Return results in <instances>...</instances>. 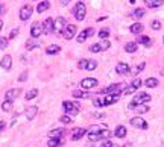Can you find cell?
Returning <instances> with one entry per match:
<instances>
[{
  "mask_svg": "<svg viewBox=\"0 0 164 147\" xmlns=\"http://www.w3.org/2000/svg\"><path fill=\"white\" fill-rule=\"evenodd\" d=\"M93 34H94V29L93 27H88L87 31H82L81 34L78 35V40H76V41H78V43H84L88 36H91Z\"/></svg>",
  "mask_w": 164,
  "mask_h": 147,
  "instance_id": "4fadbf2b",
  "label": "cell"
},
{
  "mask_svg": "<svg viewBox=\"0 0 164 147\" xmlns=\"http://www.w3.org/2000/svg\"><path fill=\"white\" fill-rule=\"evenodd\" d=\"M64 144V138H49L47 146L49 147H59Z\"/></svg>",
  "mask_w": 164,
  "mask_h": 147,
  "instance_id": "ffe728a7",
  "label": "cell"
},
{
  "mask_svg": "<svg viewBox=\"0 0 164 147\" xmlns=\"http://www.w3.org/2000/svg\"><path fill=\"white\" fill-rule=\"evenodd\" d=\"M118 97H120V96H117V94H108L105 99L102 100V105H104V106H108V105H114V103L118 100Z\"/></svg>",
  "mask_w": 164,
  "mask_h": 147,
  "instance_id": "2e32d148",
  "label": "cell"
},
{
  "mask_svg": "<svg viewBox=\"0 0 164 147\" xmlns=\"http://www.w3.org/2000/svg\"><path fill=\"white\" fill-rule=\"evenodd\" d=\"M73 14H75V18H76L78 21H82V20L85 18V14H87L85 5H84L82 2L76 3V6H75V9H73Z\"/></svg>",
  "mask_w": 164,
  "mask_h": 147,
  "instance_id": "7a4b0ae2",
  "label": "cell"
},
{
  "mask_svg": "<svg viewBox=\"0 0 164 147\" xmlns=\"http://www.w3.org/2000/svg\"><path fill=\"white\" fill-rule=\"evenodd\" d=\"M41 26H43V34H53V18H46Z\"/></svg>",
  "mask_w": 164,
  "mask_h": 147,
  "instance_id": "8fae6325",
  "label": "cell"
},
{
  "mask_svg": "<svg viewBox=\"0 0 164 147\" xmlns=\"http://www.w3.org/2000/svg\"><path fill=\"white\" fill-rule=\"evenodd\" d=\"M17 35H18V29H14V31H11V34H9V40H14Z\"/></svg>",
  "mask_w": 164,
  "mask_h": 147,
  "instance_id": "681fc988",
  "label": "cell"
},
{
  "mask_svg": "<svg viewBox=\"0 0 164 147\" xmlns=\"http://www.w3.org/2000/svg\"><path fill=\"white\" fill-rule=\"evenodd\" d=\"M100 147H114V144L111 143V140H109V138H106V140H104V141H102Z\"/></svg>",
  "mask_w": 164,
  "mask_h": 147,
  "instance_id": "f6af8a7d",
  "label": "cell"
},
{
  "mask_svg": "<svg viewBox=\"0 0 164 147\" xmlns=\"http://www.w3.org/2000/svg\"><path fill=\"white\" fill-rule=\"evenodd\" d=\"M3 129H5V121H2V120H0V132H2Z\"/></svg>",
  "mask_w": 164,
  "mask_h": 147,
  "instance_id": "f5cc1de1",
  "label": "cell"
},
{
  "mask_svg": "<svg viewBox=\"0 0 164 147\" xmlns=\"http://www.w3.org/2000/svg\"><path fill=\"white\" fill-rule=\"evenodd\" d=\"M2 109L5 111V112H9L12 109V102L11 100H5V102L2 103Z\"/></svg>",
  "mask_w": 164,
  "mask_h": 147,
  "instance_id": "836d02e7",
  "label": "cell"
},
{
  "mask_svg": "<svg viewBox=\"0 0 164 147\" xmlns=\"http://www.w3.org/2000/svg\"><path fill=\"white\" fill-rule=\"evenodd\" d=\"M131 125L134 126V127H137V129H147L149 127V125L141 118V117H134V118H131Z\"/></svg>",
  "mask_w": 164,
  "mask_h": 147,
  "instance_id": "9c48e42d",
  "label": "cell"
},
{
  "mask_svg": "<svg viewBox=\"0 0 164 147\" xmlns=\"http://www.w3.org/2000/svg\"><path fill=\"white\" fill-rule=\"evenodd\" d=\"M50 8V3H49V0H44V2H41L38 6H36V12L38 14H43L44 11H47Z\"/></svg>",
  "mask_w": 164,
  "mask_h": 147,
  "instance_id": "cb8c5ba5",
  "label": "cell"
},
{
  "mask_svg": "<svg viewBox=\"0 0 164 147\" xmlns=\"http://www.w3.org/2000/svg\"><path fill=\"white\" fill-rule=\"evenodd\" d=\"M97 85V79L94 78H85V79L81 80V88L82 90H91Z\"/></svg>",
  "mask_w": 164,
  "mask_h": 147,
  "instance_id": "ba28073f",
  "label": "cell"
},
{
  "mask_svg": "<svg viewBox=\"0 0 164 147\" xmlns=\"http://www.w3.org/2000/svg\"><path fill=\"white\" fill-rule=\"evenodd\" d=\"M6 45H8V38H3V36H0V50L6 49Z\"/></svg>",
  "mask_w": 164,
  "mask_h": 147,
  "instance_id": "ee69618b",
  "label": "cell"
},
{
  "mask_svg": "<svg viewBox=\"0 0 164 147\" xmlns=\"http://www.w3.org/2000/svg\"><path fill=\"white\" fill-rule=\"evenodd\" d=\"M116 71H117V74H120V76H125V74L129 73V65L125 64V62H120V64H117V67H116Z\"/></svg>",
  "mask_w": 164,
  "mask_h": 147,
  "instance_id": "ac0fdd59",
  "label": "cell"
},
{
  "mask_svg": "<svg viewBox=\"0 0 164 147\" xmlns=\"http://www.w3.org/2000/svg\"><path fill=\"white\" fill-rule=\"evenodd\" d=\"M161 147H164V143H163V144H161Z\"/></svg>",
  "mask_w": 164,
  "mask_h": 147,
  "instance_id": "91938a15",
  "label": "cell"
},
{
  "mask_svg": "<svg viewBox=\"0 0 164 147\" xmlns=\"http://www.w3.org/2000/svg\"><path fill=\"white\" fill-rule=\"evenodd\" d=\"M96 68H97V62H96V61H93V59H88V64H87L85 70H90V71H93V70H96Z\"/></svg>",
  "mask_w": 164,
  "mask_h": 147,
  "instance_id": "8d00e7d4",
  "label": "cell"
},
{
  "mask_svg": "<svg viewBox=\"0 0 164 147\" xmlns=\"http://www.w3.org/2000/svg\"><path fill=\"white\" fill-rule=\"evenodd\" d=\"M99 38H102V40L109 38V31H108V29H102V31L99 32Z\"/></svg>",
  "mask_w": 164,
  "mask_h": 147,
  "instance_id": "60d3db41",
  "label": "cell"
},
{
  "mask_svg": "<svg viewBox=\"0 0 164 147\" xmlns=\"http://www.w3.org/2000/svg\"><path fill=\"white\" fill-rule=\"evenodd\" d=\"M123 147H132V144H129V143H128V144H125Z\"/></svg>",
  "mask_w": 164,
  "mask_h": 147,
  "instance_id": "680465c9",
  "label": "cell"
},
{
  "mask_svg": "<svg viewBox=\"0 0 164 147\" xmlns=\"http://www.w3.org/2000/svg\"><path fill=\"white\" fill-rule=\"evenodd\" d=\"M32 12H34V8H32L31 5H24V6H22V9H20V20H22V21L29 20L31 15H32Z\"/></svg>",
  "mask_w": 164,
  "mask_h": 147,
  "instance_id": "52a82bcc",
  "label": "cell"
},
{
  "mask_svg": "<svg viewBox=\"0 0 164 147\" xmlns=\"http://www.w3.org/2000/svg\"><path fill=\"white\" fill-rule=\"evenodd\" d=\"M65 135V129H53L49 132V138H62Z\"/></svg>",
  "mask_w": 164,
  "mask_h": 147,
  "instance_id": "44dd1931",
  "label": "cell"
},
{
  "mask_svg": "<svg viewBox=\"0 0 164 147\" xmlns=\"http://www.w3.org/2000/svg\"><path fill=\"white\" fill-rule=\"evenodd\" d=\"M93 105L96 106V108H100V106H104V105H102V100H100V99H94V100H93Z\"/></svg>",
  "mask_w": 164,
  "mask_h": 147,
  "instance_id": "c3c4849f",
  "label": "cell"
},
{
  "mask_svg": "<svg viewBox=\"0 0 164 147\" xmlns=\"http://www.w3.org/2000/svg\"><path fill=\"white\" fill-rule=\"evenodd\" d=\"M59 52H61V47H59L58 44H50L46 49L47 55H56V53H59Z\"/></svg>",
  "mask_w": 164,
  "mask_h": 147,
  "instance_id": "603a6c76",
  "label": "cell"
},
{
  "mask_svg": "<svg viewBox=\"0 0 164 147\" xmlns=\"http://www.w3.org/2000/svg\"><path fill=\"white\" fill-rule=\"evenodd\" d=\"M2 27H3V21L0 20V31H2Z\"/></svg>",
  "mask_w": 164,
  "mask_h": 147,
  "instance_id": "6f0895ef",
  "label": "cell"
},
{
  "mask_svg": "<svg viewBox=\"0 0 164 147\" xmlns=\"http://www.w3.org/2000/svg\"><path fill=\"white\" fill-rule=\"evenodd\" d=\"M73 97H78V99H88V97H91V94L90 92H87V91H73Z\"/></svg>",
  "mask_w": 164,
  "mask_h": 147,
  "instance_id": "83f0119b",
  "label": "cell"
},
{
  "mask_svg": "<svg viewBox=\"0 0 164 147\" xmlns=\"http://www.w3.org/2000/svg\"><path fill=\"white\" fill-rule=\"evenodd\" d=\"M144 3H146L147 8L155 9V8H161V6H163L164 0H144Z\"/></svg>",
  "mask_w": 164,
  "mask_h": 147,
  "instance_id": "d6986e66",
  "label": "cell"
},
{
  "mask_svg": "<svg viewBox=\"0 0 164 147\" xmlns=\"http://www.w3.org/2000/svg\"><path fill=\"white\" fill-rule=\"evenodd\" d=\"M76 31H78V27H76L75 24H65V27H64V31L61 32V35H62L65 40H71V38L76 35Z\"/></svg>",
  "mask_w": 164,
  "mask_h": 147,
  "instance_id": "277c9868",
  "label": "cell"
},
{
  "mask_svg": "<svg viewBox=\"0 0 164 147\" xmlns=\"http://www.w3.org/2000/svg\"><path fill=\"white\" fill-rule=\"evenodd\" d=\"M122 91H123V85H122V83H113V85H109V87H105L104 90H100V92H104V94H117V96H120Z\"/></svg>",
  "mask_w": 164,
  "mask_h": 147,
  "instance_id": "3957f363",
  "label": "cell"
},
{
  "mask_svg": "<svg viewBox=\"0 0 164 147\" xmlns=\"http://www.w3.org/2000/svg\"><path fill=\"white\" fill-rule=\"evenodd\" d=\"M140 85H141V80L138 79V78H137V79H134V82L131 83V87H132V88H135V90H137V88H138Z\"/></svg>",
  "mask_w": 164,
  "mask_h": 147,
  "instance_id": "7dc6e473",
  "label": "cell"
},
{
  "mask_svg": "<svg viewBox=\"0 0 164 147\" xmlns=\"http://www.w3.org/2000/svg\"><path fill=\"white\" fill-rule=\"evenodd\" d=\"M100 47H102V50H106V49H109L111 47V43H109V40H102V43H99Z\"/></svg>",
  "mask_w": 164,
  "mask_h": 147,
  "instance_id": "7bdbcfd3",
  "label": "cell"
},
{
  "mask_svg": "<svg viewBox=\"0 0 164 147\" xmlns=\"http://www.w3.org/2000/svg\"><path fill=\"white\" fill-rule=\"evenodd\" d=\"M144 14H146V11L143 8H137V9H134V12H132V17L134 18H141Z\"/></svg>",
  "mask_w": 164,
  "mask_h": 147,
  "instance_id": "1f68e13d",
  "label": "cell"
},
{
  "mask_svg": "<svg viewBox=\"0 0 164 147\" xmlns=\"http://www.w3.org/2000/svg\"><path fill=\"white\" fill-rule=\"evenodd\" d=\"M88 140L91 141V143H94V141H99L100 140V136H99V130H96V132H88Z\"/></svg>",
  "mask_w": 164,
  "mask_h": 147,
  "instance_id": "d6a6232c",
  "label": "cell"
},
{
  "mask_svg": "<svg viewBox=\"0 0 164 147\" xmlns=\"http://www.w3.org/2000/svg\"><path fill=\"white\" fill-rule=\"evenodd\" d=\"M144 85H146L147 88H157V87H158V79H155V78H149V79H146Z\"/></svg>",
  "mask_w": 164,
  "mask_h": 147,
  "instance_id": "f1b7e54d",
  "label": "cell"
},
{
  "mask_svg": "<svg viewBox=\"0 0 164 147\" xmlns=\"http://www.w3.org/2000/svg\"><path fill=\"white\" fill-rule=\"evenodd\" d=\"M90 52H93V53H99V52H102V47H100L99 43H97V44H93V45H90Z\"/></svg>",
  "mask_w": 164,
  "mask_h": 147,
  "instance_id": "f35d334b",
  "label": "cell"
},
{
  "mask_svg": "<svg viewBox=\"0 0 164 147\" xmlns=\"http://www.w3.org/2000/svg\"><path fill=\"white\" fill-rule=\"evenodd\" d=\"M62 106H64V111L67 115H78L79 114V103L78 102H69V100H65V102L62 103Z\"/></svg>",
  "mask_w": 164,
  "mask_h": 147,
  "instance_id": "6da1fadb",
  "label": "cell"
},
{
  "mask_svg": "<svg viewBox=\"0 0 164 147\" xmlns=\"http://www.w3.org/2000/svg\"><path fill=\"white\" fill-rule=\"evenodd\" d=\"M65 24H67V21H65L64 17H58V18H55V20H53V32H56V34L61 35V32H62L64 27H65Z\"/></svg>",
  "mask_w": 164,
  "mask_h": 147,
  "instance_id": "5b68a950",
  "label": "cell"
},
{
  "mask_svg": "<svg viewBox=\"0 0 164 147\" xmlns=\"http://www.w3.org/2000/svg\"><path fill=\"white\" fill-rule=\"evenodd\" d=\"M163 43H164V38H163Z\"/></svg>",
  "mask_w": 164,
  "mask_h": 147,
  "instance_id": "94428289",
  "label": "cell"
},
{
  "mask_svg": "<svg viewBox=\"0 0 164 147\" xmlns=\"http://www.w3.org/2000/svg\"><path fill=\"white\" fill-rule=\"evenodd\" d=\"M160 74H161V76H164V68H161V71H160Z\"/></svg>",
  "mask_w": 164,
  "mask_h": 147,
  "instance_id": "9f6ffc18",
  "label": "cell"
},
{
  "mask_svg": "<svg viewBox=\"0 0 164 147\" xmlns=\"http://www.w3.org/2000/svg\"><path fill=\"white\" fill-rule=\"evenodd\" d=\"M70 2H71V0H61V5H64V6H65V5H69Z\"/></svg>",
  "mask_w": 164,
  "mask_h": 147,
  "instance_id": "816d5d0a",
  "label": "cell"
},
{
  "mask_svg": "<svg viewBox=\"0 0 164 147\" xmlns=\"http://www.w3.org/2000/svg\"><path fill=\"white\" fill-rule=\"evenodd\" d=\"M137 112H140V114H144V112H147L149 111V106H146V105H137L135 108H134Z\"/></svg>",
  "mask_w": 164,
  "mask_h": 147,
  "instance_id": "d590c367",
  "label": "cell"
},
{
  "mask_svg": "<svg viewBox=\"0 0 164 147\" xmlns=\"http://www.w3.org/2000/svg\"><path fill=\"white\" fill-rule=\"evenodd\" d=\"M3 12H5V6H3V5H0V15H2Z\"/></svg>",
  "mask_w": 164,
  "mask_h": 147,
  "instance_id": "11a10c76",
  "label": "cell"
},
{
  "mask_svg": "<svg viewBox=\"0 0 164 147\" xmlns=\"http://www.w3.org/2000/svg\"><path fill=\"white\" fill-rule=\"evenodd\" d=\"M114 135L117 138H125L126 136V127L125 126H117L116 130H114Z\"/></svg>",
  "mask_w": 164,
  "mask_h": 147,
  "instance_id": "4316f807",
  "label": "cell"
},
{
  "mask_svg": "<svg viewBox=\"0 0 164 147\" xmlns=\"http://www.w3.org/2000/svg\"><path fill=\"white\" fill-rule=\"evenodd\" d=\"M94 117H96V118H102V117H104V114H100V112L97 114V112H96V114H94Z\"/></svg>",
  "mask_w": 164,
  "mask_h": 147,
  "instance_id": "db71d44e",
  "label": "cell"
},
{
  "mask_svg": "<svg viewBox=\"0 0 164 147\" xmlns=\"http://www.w3.org/2000/svg\"><path fill=\"white\" fill-rule=\"evenodd\" d=\"M85 134H87V130H85L84 127H75V129L71 130V140H73V141H78V140H81Z\"/></svg>",
  "mask_w": 164,
  "mask_h": 147,
  "instance_id": "7c38bea8",
  "label": "cell"
},
{
  "mask_svg": "<svg viewBox=\"0 0 164 147\" xmlns=\"http://www.w3.org/2000/svg\"><path fill=\"white\" fill-rule=\"evenodd\" d=\"M35 47H40V43L36 41V38L29 40V41L26 43V49H27V50H32V49H35Z\"/></svg>",
  "mask_w": 164,
  "mask_h": 147,
  "instance_id": "f546056e",
  "label": "cell"
},
{
  "mask_svg": "<svg viewBox=\"0 0 164 147\" xmlns=\"http://www.w3.org/2000/svg\"><path fill=\"white\" fill-rule=\"evenodd\" d=\"M36 96H38V90L34 88V90H31V91H27V92H26L24 99H26V100H32V99H35Z\"/></svg>",
  "mask_w": 164,
  "mask_h": 147,
  "instance_id": "4dcf8cb0",
  "label": "cell"
},
{
  "mask_svg": "<svg viewBox=\"0 0 164 147\" xmlns=\"http://www.w3.org/2000/svg\"><path fill=\"white\" fill-rule=\"evenodd\" d=\"M87 64H88V59H81V61L78 62V67L81 68V70H85V67H87Z\"/></svg>",
  "mask_w": 164,
  "mask_h": 147,
  "instance_id": "bcb514c9",
  "label": "cell"
},
{
  "mask_svg": "<svg viewBox=\"0 0 164 147\" xmlns=\"http://www.w3.org/2000/svg\"><path fill=\"white\" fill-rule=\"evenodd\" d=\"M129 31L132 32V34H135V35H138L143 32V24L141 23H134L131 27H129Z\"/></svg>",
  "mask_w": 164,
  "mask_h": 147,
  "instance_id": "d4e9b609",
  "label": "cell"
},
{
  "mask_svg": "<svg viewBox=\"0 0 164 147\" xmlns=\"http://www.w3.org/2000/svg\"><path fill=\"white\" fill-rule=\"evenodd\" d=\"M144 67H146V64H144V62H140V64H137V65L134 67V70H132V73H134V76H137V74L140 73L141 70H144Z\"/></svg>",
  "mask_w": 164,
  "mask_h": 147,
  "instance_id": "e575fe53",
  "label": "cell"
},
{
  "mask_svg": "<svg viewBox=\"0 0 164 147\" xmlns=\"http://www.w3.org/2000/svg\"><path fill=\"white\" fill-rule=\"evenodd\" d=\"M59 121H61V123H64V125H70V123H71L70 115H62V117H59Z\"/></svg>",
  "mask_w": 164,
  "mask_h": 147,
  "instance_id": "ab89813d",
  "label": "cell"
},
{
  "mask_svg": "<svg viewBox=\"0 0 164 147\" xmlns=\"http://www.w3.org/2000/svg\"><path fill=\"white\" fill-rule=\"evenodd\" d=\"M36 112H38V108H36V106H31V108H27V109H26V118H27V120H34Z\"/></svg>",
  "mask_w": 164,
  "mask_h": 147,
  "instance_id": "7402d4cb",
  "label": "cell"
},
{
  "mask_svg": "<svg viewBox=\"0 0 164 147\" xmlns=\"http://www.w3.org/2000/svg\"><path fill=\"white\" fill-rule=\"evenodd\" d=\"M41 34H43V26L40 23H34V26L31 29V36L32 38H38Z\"/></svg>",
  "mask_w": 164,
  "mask_h": 147,
  "instance_id": "5bb4252c",
  "label": "cell"
},
{
  "mask_svg": "<svg viewBox=\"0 0 164 147\" xmlns=\"http://www.w3.org/2000/svg\"><path fill=\"white\" fill-rule=\"evenodd\" d=\"M151 96L149 94H146V92H140V94H137L135 97H134V100H132V103L137 106V105H146L147 102H151Z\"/></svg>",
  "mask_w": 164,
  "mask_h": 147,
  "instance_id": "8992f818",
  "label": "cell"
},
{
  "mask_svg": "<svg viewBox=\"0 0 164 147\" xmlns=\"http://www.w3.org/2000/svg\"><path fill=\"white\" fill-rule=\"evenodd\" d=\"M0 67L5 68V70H9L12 67V58L11 55H5V56L2 58V61H0Z\"/></svg>",
  "mask_w": 164,
  "mask_h": 147,
  "instance_id": "9a60e30c",
  "label": "cell"
},
{
  "mask_svg": "<svg viewBox=\"0 0 164 147\" xmlns=\"http://www.w3.org/2000/svg\"><path fill=\"white\" fill-rule=\"evenodd\" d=\"M99 136H100V140H106L111 136V132L108 129H102V130H99Z\"/></svg>",
  "mask_w": 164,
  "mask_h": 147,
  "instance_id": "74e56055",
  "label": "cell"
},
{
  "mask_svg": "<svg viewBox=\"0 0 164 147\" xmlns=\"http://www.w3.org/2000/svg\"><path fill=\"white\" fill-rule=\"evenodd\" d=\"M151 29H153V31H160V29H161V23L158 21V20H153V21L151 23Z\"/></svg>",
  "mask_w": 164,
  "mask_h": 147,
  "instance_id": "b9f144b4",
  "label": "cell"
},
{
  "mask_svg": "<svg viewBox=\"0 0 164 147\" xmlns=\"http://www.w3.org/2000/svg\"><path fill=\"white\" fill-rule=\"evenodd\" d=\"M137 49H138V44L134 43V41H132V43H128V44L125 45V52H126V53H135Z\"/></svg>",
  "mask_w": 164,
  "mask_h": 147,
  "instance_id": "484cf974",
  "label": "cell"
},
{
  "mask_svg": "<svg viewBox=\"0 0 164 147\" xmlns=\"http://www.w3.org/2000/svg\"><path fill=\"white\" fill-rule=\"evenodd\" d=\"M26 79H27V71L22 73V74H20V78H18V80H20V82H24Z\"/></svg>",
  "mask_w": 164,
  "mask_h": 147,
  "instance_id": "f907efd6",
  "label": "cell"
},
{
  "mask_svg": "<svg viewBox=\"0 0 164 147\" xmlns=\"http://www.w3.org/2000/svg\"><path fill=\"white\" fill-rule=\"evenodd\" d=\"M20 92H22L20 88H12V90H8V91H6V94H5V100H11V102H14V100L20 96Z\"/></svg>",
  "mask_w": 164,
  "mask_h": 147,
  "instance_id": "30bf717a",
  "label": "cell"
},
{
  "mask_svg": "<svg viewBox=\"0 0 164 147\" xmlns=\"http://www.w3.org/2000/svg\"><path fill=\"white\" fill-rule=\"evenodd\" d=\"M137 44H143L144 47H151L152 45V38L147 36V35H140L138 40H137Z\"/></svg>",
  "mask_w": 164,
  "mask_h": 147,
  "instance_id": "e0dca14e",
  "label": "cell"
}]
</instances>
